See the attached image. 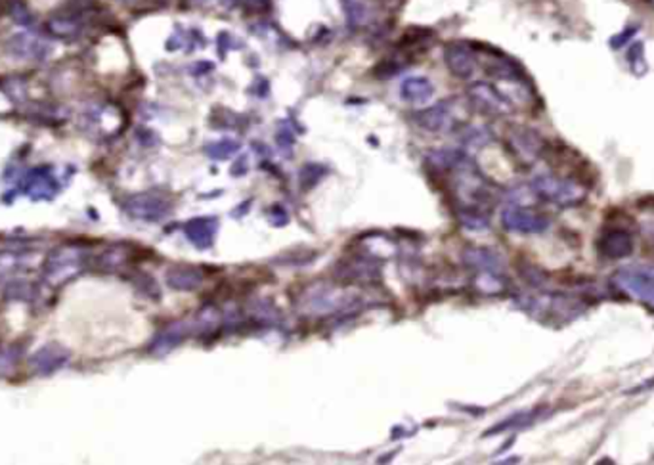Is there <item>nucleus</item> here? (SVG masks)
Instances as JSON below:
<instances>
[{
  "label": "nucleus",
  "instance_id": "1",
  "mask_svg": "<svg viewBox=\"0 0 654 465\" xmlns=\"http://www.w3.org/2000/svg\"><path fill=\"white\" fill-rule=\"evenodd\" d=\"M532 190L541 199L559 207L580 205L586 199V188L582 184L557 175H538L532 180Z\"/></svg>",
  "mask_w": 654,
  "mask_h": 465
},
{
  "label": "nucleus",
  "instance_id": "2",
  "mask_svg": "<svg viewBox=\"0 0 654 465\" xmlns=\"http://www.w3.org/2000/svg\"><path fill=\"white\" fill-rule=\"evenodd\" d=\"M613 284L631 299L654 308V267H628L614 274Z\"/></svg>",
  "mask_w": 654,
  "mask_h": 465
},
{
  "label": "nucleus",
  "instance_id": "3",
  "mask_svg": "<svg viewBox=\"0 0 654 465\" xmlns=\"http://www.w3.org/2000/svg\"><path fill=\"white\" fill-rule=\"evenodd\" d=\"M335 278L349 284H373L381 278V265L373 257L341 259L335 267Z\"/></svg>",
  "mask_w": 654,
  "mask_h": 465
},
{
  "label": "nucleus",
  "instance_id": "4",
  "mask_svg": "<svg viewBox=\"0 0 654 465\" xmlns=\"http://www.w3.org/2000/svg\"><path fill=\"white\" fill-rule=\"evenodd\" d=\"M354 303H356L354 293H350L347 289H341V287L313 289V291H306V296L303 297V305L314 315L335 313V310L347 308Z\"/></svg>",
  "mask_w": 654,
  "mask_h": 465
},
{
  "label": "nucleus",
  "instance_id": "5",
  "mask_svg": "<svg viewBox=\"0 0 654 465\" xmlns=\"http://www.w3.org/2000/svg\"><path fill=\"white\" fill-rule=\"evenodd\" d=\"M502 224L509 232H519V234H543L550 228L551 221L540 211L526 207H507L502 213Z\"/></svg>",
  "mask_w": 654,
  "mask_h": 465
},
{
  "label": "nucleus",
  "instance_id": "6",
  "mask_svg": "<svg viewBox=\"0 0 654 465\" xmlns=\"http://www.w3.org/2000/svg\"><path fill=\"white\" fill-rule=\"evenodd\" d=\"M469 102L480 114L490 117H504L513 112V104L500 90L488 83H477L469 88Z\"/></svg>",
  "mask_w": 654,
  "mask_h": 465
},
{
  "label": "nucleus",
  "instance_id": "7",
  "mask_svg": "<svg viewBox=\"0 0 654 465\" xmlns=\"http://www.w3.org/2000/svg\"><path fill=\"white\" fill-rule=\"evenodd\" d=\"M597 253L603 259L616 260V259H626L633 251V238L631 232L626 228H604L599 238H597Z\"/></svg>",
  "mask_w": 654,
  "mask_h": 465
},
{
  "label": "nucleus",
  "instance_id": "8",
  "mask_svg": "<svg viewBox=\"0 0 654 465\" xmlns=\"http://www.w3.org/2000/svg\"><path fill=\"white\" fill-rule=\"evenodd\" d=\"M448 69L459 79H471L477 71V54L467 42H450L444 49Z\"/></svg>",
  "mask_w": 654,
  "mask_h": 465
},
{
  "label": "nucleus",
  "instance_id": "9",
  "mask_svg": "<svg viewBox=\"0 0 654 465\" xmlns=\"http://www.w3.org/2000/svg\"><path fill=\"white\" fill-rule=\"evenodd\" d=\"M509 146L524 163H534L548 148L538 132L524 127H517L509 132Z\"/></svg>",
  "mask_w": 654,
  "mask_h": 465
},
{
  "label": "nucleus",
  "instance_id": "10",
  "mask_svg": "<svg viewBox=\"0 0 654 465\" xmlns=\"http://www.w3.org/2000/svg\"><path fill=\"white\" fill-rule=\"evenodd\" d=\"M417 125L429 132H448L456 125V114L450 102H441L427 110H422L417 115Z\"/></svg>",
  "mask_w": 654,
  "mask_h": 465
},
{
  "label": "nucleus",
  "instance_id": "11",
  "mask_svg": "<svg viewBox=\"0 0 654 465\" xmlns=\"http://www.w3.org/2000/svg\"><path fill=\"white\" fill-rule=\"evenodd\" d=\"M463 262L477 272H504V257L492 247H467L463 251Z\"/></svg>",
  "mask_w": 654,
  "mask_h": 465
},
{
  "label": "nucleus",
  "instance_id": "12",
  "mask_svg": "<svg viewBox=\"0 0 654 465\" xmlns=\"http://www.w3.org/2000/svg\"><path fill=\"white\" fill-rule=\"evenodd\" d=\"M218 234V221L214 216H197L186 224V238H188L197 250H209Z\"/></svg>",
  "mask_w": 654,
  "mask_h": 465
},
{
  "label": "nucleus",
  "instance_id": "13",
  "mask_svg": "<svg viewBox=\"0 0 654 465\" xmlns=\"http://www.w3.org/2000/svg\"><path fill=\"white\" fill-rule=\"evenodd\" d=\"M349 23L356 29H364L379 18V5L376 0H342Z\"/></svg>",
  "mask_w": 654,
  "mask_h": 465
},
{
  "label": "nucleus",
  "instance_id": "14",
  "mask_svg": "<svg viewBox=\"0 0 654 465\" xmlns=\"http://www.w3.org/2000/svg\"><path fill=\"white\" fill-rule=\"evenodd\" d=\"M434 95V87L427 77H408L400 85V98L413 105L427 104Z\"/></svg>",
  "mask_w": 654,
  "mask_h": 465
},
{
  "label": "nucleus",
  "instance_id": "15",
  "mask_svg": "<svg viewBox=\"0 0 654 465\" xmlns=\"http://www.w3.org/2000/svg\"><path fill=\"white\" fill-rule=\"evenodd\" d=\"M168 286L178 291H194L205 280L204 269L192 267V265H178L168 270Z\"/></svg>",
  "mask_w": 654,
  "mask_h": 465
},
{
  "label": "nucleus",
  "instance_id": "16",
  "mask_svg": "<svg viewBox=\"0 0 654 465\" xmlns=\"http://www.w3.org/2000/svg\"><path fill=\"white\" fill-rule=\"evenodd\" d=\"M136 214L150 221H161L170 213V204L163 197H142L136 201Z\"/></svg>",
  "mask_w": 654,
  "mask_h": 465
},
{
  "label": "nucleus",
  "instance_id": "17",
  "mask_svg": "<svg viewBox=\"0 0 654 465\" xmlns=\"http://www.w3.org/2000/svg\"><path fill=\"white\" fill-rule=\"evenodd\" d=\"M241 150V144L233 138H223V141H216L205 146V153L214 161H226L232 155H236Z\"/></svg>",
  "mask_w": 654,
  "mask_h": 465
},
{
  "label": "nucleus",
  "instance_id": "18",
  "mask_svg": "<svg viewBox=\"0 0 654 465\" xmlns=\"http://www.w3.org/2000/svg\"><path fill=\"white\" fill-rule=\"evenodd\" d=\"M536 420V412H522V414H515L513 417H509V420L497 424L494 429H490L486 435H495V433H502V431H509V429H522L526 425H531L532 422Z\"/></svg>",
  "mask_w": 654,
  "mask_h": 465
},
{
  "label": "nucleus",
  "instance_id": "19",
  "mask_svg": "<svg viewBox=\"0 0 654 465\" xmlns=\"http://www.w3.org/2000/svg\"><path fill=\"white\" fill-rule=\"evenodd\" d=\"M628 61L635 75H643L647 71V61H645V44L635 42L628 49Z\"/></svg>",
  "mask_w": 654,
  "mask_h": 465
},
{
  "label": "nucleus",
  "instance_id": "20",
  "mask_svg": "<svg viewBox=\"0 0 654 465\" xmlns=\"http://www.w3.org/2000/svg\"><path fill=\"white\" fill-rule=\"evenodd\" d=\"M327 175V169L323 165H304L301 169V186L303 188H313L320 182L322 177Z\"/></svg>",
  "mask_w": 654,
  "mask_h": 465
},
{
  "label": "nucleus",
  "instance_id": "21",
  "mask_svg": "<svg viewBox=\"0 0 654 465\" xmlns=\"http://www.w3.org/2000/svg\"><path fill=\"white\" fill-rule=\"evenodd\" d=\"M14 44H15V50H18V52H23V56H31V58H33V56H41L42 54V49H44V46L41 44V42H37L35 39H31V37H27V35H20V37H15L14 39Z\"/></svg>",
  "mask_w": 654,
  "mask_h": 465
},
{
  "label": "nucleus",
  "instance_id": "22",
  "mask_svg": "<svg viewBox=\"0 0 654 465\" xmlns=\"http://www.w3.org/2000/svg\"><path fill=\"white\" fill-rule=\"evenodd\" d=\"M267 216H268V223L272 226H277V228H282V226H286L289 223V213L286 211V207L282 204H274L268 209Z\"/></svg>",
  "mask_w": 654,
  "mask_h": 465
},
{
  "label": "nucleus",
  "instance_id": "23",
  "mask_svg": "<svg viewBox=\"0 0 654 465\" xmlns=\"http://www.w3.org/2000/svg\"><path fill=\"white\" fill-rule=\"evenodd\" d=\"M635 27H628V29H624V31H622V33L620 35H616V37H613L611 39V44H613V49H622V46H624L633 35H635Z\"/></svg>",
  "mask_w": 654,
  "mask_h": 465
},
{
  "label": "nucleus",
  "instance_id": "24",
  "mask_svg": "<svg viewBox=\"0 0 654 465\" xmlns=\"http://www.w3.org/2000/svg\"><path fill=\"white\" fill-rule=\"evenodd\" d=\"M121 3H132V0H121Z\"/></svg>",
  "mask_w": 654,
  "mask_h": 465
},
{
  "label": "nucleus",
  "instance_id": "25",
  "mask_svg": "<svg viewBox=\"0 0 654 465\" xmlns=\"http://www.w3.org/2000/svg\"><path fill=\"white\" fill-rule=\"evenodd\" d=\"M197 3H207V0H197Z\"/></svg>",
  "mask_w": 654,
  "mask_h": 465
},
{
  "label": "nucleus",
  "instance_id": "26",
  "mask_svg": "<svg viewBox=\"0 0 654 465\" xmlns=\"http://www.w3.org/2000/svg\"><path fill=\"white\" fill-rule=\"evenodd\" d=\"M652 5H654V0H652Z\"/></svg>",
  "mask_w": 654,
  "mask_h": 465
}]
</instances>
